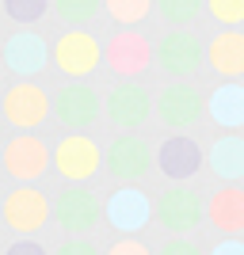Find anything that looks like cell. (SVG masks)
<instances>
[{"mask_svg":"<svg viewBox=\"0 0 244 255\" xmlns=\"http://www.w3.org/2000/svg\"><path fill=\"white\" fill-rule=\"evenodd\" d=\"M153 221L172 236H191L202 221H206V206L202 194L187 183H172L153 198Z\"/></svg>","mask_w":244,"mask_h":255,"instance_id":"1","label":"cell"},{"mask_svg":"<svg viewBox=\"0 0 244 255\" xmlns=\"http://www.w3.org/2000/svg\"><path fill=\"white\" fill-rule=\"evenodd\" d=\"M0 115L15 133H34L46 118L53 115V99L42 92V84H11L4 96H0Z\"/></svg>","mask_w":244,"mask_h":255,"instance_id":"2","label":"cell"},{"mask_svg":"<svg viewBox=\"0 0 244 255\" xmlns=\"http://www.w3.org/2000/svg\"><path fill=\"white\" fill-rule=\"evenodd\" d=\"M50 61L73 80H84L103 65V42L88 31H61L50 46Z\"/></svg>","mask_w":244,"mask_h":255,"instance_id":"3","label":"cell"},{"mask_svg":"<svg viewBox=\"0 0 244 255\" xmlns=\"http://www.w3.org/2000/svg\"><path fill=\"white\" fill-rule=\"evenodd\" d=\"M103 65L118 80H141L153 61V42L141 31H115L103 42Z\"/></svg>","mask_w":244,"mask_h":255,"instance_id":"4","label":"cell"},{"mask_svg":"<svg viewBox=\"0 0 244 255\" xmlns=\"http://www.w3.org/2000/svg\"><path fill=\"white\" fill-rule=\"evenodd\" d=\"M0 164L19 187H31L34 179H42L53 164V149L46 141H38L34 133H15V137L0 149Z\"/></svg>","mask_w":244,"mask_h":255,"instance_id":"5","label":"cell"},{"mask_svg":"<svg viewBox=\"0 0 244 255\" xmlns=\"http://www.w3.org/2000/svg\"><path fill=\"white\" fill-rule=\"evenodd\" d=\"M153 61L172 80H191L199 73V65L206 61V46L191 31H164L153 46Z\"/></svg>","mask_w":244,"mask_h":255,"instance_id":"6","label":"cell"},{"mask_svg":"<svg viewBox=\"0 0 244 255\" xmlns=\"http://www.w3.org/2000/svg\"><path fill=\"white\" fill-rule=\"evenodd\" d=\"M103 115L118 133H134V129H141L149 122V115H153V96H149L145 84H138V80H118V84H111V92H107V99H103Z\"/></svg>","mask_w":244,"mask_h":255,"instance_id":"7","label":"cell"},{"mask_svg":"<svg viewBox=\"0 0 244 255\" xmlns=\"http://www.w3.org/2000/svg\"><path fill=\"white\" fill-rule=\"evenodd\" d=\"M53 168L61 179H69V187H84L103 168V152L88 133H65L53 145Z\"/></svg>","mask_w":244,"mask_h":255,"instance_id":"8","label":"cell"},{"mask_svg":"<svg viewBox=\"0 0 244 255\" xmlns=\"http://www.w3.org/2000/svg\"><path fill=\"white\" fill-rule=\"evenodd\" d=\"M153 111H157V122L160 126H168L172 133H183V129H191L195 122L202 118L206 111V99L195 92V84H183V80H172L157 92L153 99Z\"/></svg>","mask_w":244,"mask_h":255,"instance_id":"9","label":"cell"},{"mask_svg":"<svg viewBox=\"0 0 244 255\" xmlns=\"http://www.w3.org/2000/svg\"><path fill=\"white\" fill-rule=\"evenodd\" d=\"M0 213H4V225H8L11 233H19L23 240H27L31 233L46 229V221L53 217V206L38 187H11V191L4 194Z\"/></svg>","mask_w":244,"mask_h":255,"instance_id":"10","label":"cell"},{"mask_svg":"<svg viewBox=\"0 0 244 255\" xmlns=\"http://www.w3.org/2000/svg\"><path fill=\"white\" fill-rule=\"evenodd\" d=\"M0 65L8 69V73H15L19 80H31V76H38L50 65V46H46L42 34L34 31H15L4 38V50H0Z\"/></svg>","mask_w":244,"mask_h":255,"instance_id":"11","label":"cell"},{"mask_svg":"<svg viewBox=\"0 0 244 255\" xmlns=\"http://www.w3.org/2000/svg\"><path fill=\"white\" fill-rule=\"evenodd\" d=\"M107 225L122 236H138L149 221H153V198L141 187H118L103 206Z\"/></svg>","mask_w":244,"mask_h":255,"instance_id":"12","label":"cell"},{"mask_svg":"<svg viewBox=\"0 0 244 255\" xmlns=\"http://www.w3.org/2000/svg\"><path fill=\"white\" fill-rule=\"evenodd\" d=\"M99 111V96L92 92V84H65L57 96H53V118L61 122L69 133H84V129L96 126Z\"/></svg>","mask_w":244,"mask_h":255,"instance_id":"13","label":"cell"},{"mask_svg":"<svg viewBox=\"0 0 244 255\" xmlns=\"http://www.w3.org/2000/svg\"><path fill=\"white\" fill-rule=\"evenodd\" d=\"M103 217V206L96 202V194L88 191V187H65L57 194V202H53V221L61 225L69 236H84L92 233Z\"/></svg>","mask_w":244,"mask_h":255,"instance_id":"14","label":"cell"},{"mask_svg":"<svg viewBox=\"0 0 244 255\" xmlns=\"http://www.w3.org/2000/svg\"><path fill=\"white\" fill-rule=\"evenodd\" d=\"M103 168L111 171L115 179L134 183L153 168V149H149L141 137H134V133H118L103 152Z\"/></svg>","mask_w":244,"mask_h":255,"instance_id":"15","label":"cell"},{"mask_svg":"<svg viewBox=\"0 0 244 255\" xmlns=\"http://www.w3.org/2000/svg\"><path fill=\"white\" fill-rule=\"evenodd\" d=\"M202 160H206V152H202L187 133H172L157 149V168L164 171L172 183H187L195 171L202 168Z\"/></svg>","mask_w":244,"mask_h":255,"instance_id":"16","label":"cell"},{"mask_svg":"<svg viewBox=\"0 0 244 255\" xmlns=\"http://www.w3.org/2000/svg\"><path fill=\"white\" fill-rule=\"evenodd\" d=\"M206 221L225 233V240H237V233H244V187L225 183L222 191H214L206 202Z\"/></svg>","mask_w":244,"mask_h":255,"instance_id":"17","label":"cell"},{"mask_svg":"<svg viewBox=\"0 0 244 255\" xmlns=\"http://www.w3.org/2000/svg\"><path fill=\"white\" fill-rule=\"evenodd\" d=\"M206 65L225 80L244 76V31H222L206 42Z\"/></svg>","mask_w":244,"mask_h":255,"instance_id":"18","label":"cell"},{"mask_svg":"<svg viewBox=\"0 0 244 255\" xmlns=\"http://www.w3.org/2000/svg\"><path fill=\"white\" fill-rule=\"evenodd\" d=\"M206 115L222 129H244V84H222L206 99Z\"/></svg>","mask_w":244,"mask_h":255,"instance_id":"19","label":"cell"},{"mask_svg":"<svg viewBox=\"0 0 244 255\" xmlns=\"http://www.w3.org/2000/svg\"><path fill=\"white\" fill-rule=\"evenodd\" d=\"M206 164H210V171H214V175H222L225 183L244 179V137L225 133L222 141H214L210 152H206Z\"/></svg>","mask_w":244,"mask_h":255,"instance_id":"20","label":"cell"},{"mask_svg":"<svg viewBox=\"0 0 244 255\" xmlns=\"http://www.w3.org/2000/svg\"><path fill=\"white\" fill-rule=\"evenodd\" d=\"M153 8L160 11L164 23H172V31H183L187 23L199 19V11L206 8V0H153Z\"/></svg>","mask_w":244,"mask_h":255,"instance_id":"21","label":"cell"},{"mask_svg":"<svg viewBox=\"0 0 244 255\" xmlns=\"http://www.w3.org/2000/svg\"><path fill=\"white\" fill-rule=\"evenodd\" d=\"M50 8L65 23H73V31H84V23H92L103 11V0H50Z\"/></svg>","mask_w":244,"mask_h":255,"instance_id":"22","label":"cell"},{"mask_svg":"<svg viewBox=\"0 0 244 255\" xmlns=\"http://www.w3.org/2000/svg\"><path fill=\"white\" fill-rule=\"evenodd\" d=\"M103 11L115 23H122V31H134V23H141L153 11V0H103Z\"/></svg>","mask_w":244,"mask_h":255,"instance_id":"23","label":"cell"},{"mask_svg":"<svg viewBox=\"0 0 244 255\" xmlns=\"http://www.w3.org/2000/svg\"><path fill=\"white\" fill-rule=\"evenodd\" d=\"M0 8L8 11V19H15V23H38L50 11V0H4Z\"/></svg>","mask_w":244,"mask_h":255,"instance_id":"24","label":"cell"},{"mask_svg":"<svg viewBox=\"0 0 244 255\" xmlns=\"http://www.w3.org/2000/svg\"><path fill=\"white\" fill-rule=\"evenodd\" d=\"M206 11L218 23H229V31H237V23H244V0H206Z\"/></svg>","mask_w":244,"mask_h":255,"instance_id":"25","label":"cell"},{"mask_svg":"<svg viewBox=\"0 0 244 255\" xmlns=\"http://www.w3.org/2000/svg\"><path fill=\"white\" fill-rule=\"evenodd\" d=\"M157 255H202V248L195 240H187V236H172V240H164L157 248Z\"/></svg>","mask_w":244,"mask_h":255,"instance_id":"26","label":"cell"},{"mask_svg":"<svg viewBox=\"0 0 244 255\" xmlns=\"http://www.w3.org/2000/svg\"><path fill=\"white\" fill-rule=\"evenodd\" d=\"M103 255H153L145 244H141L138 236H122V240H115V244L107 248Z\"/></svg>","mask_w":244,"mask_h":255,"instance_id":"27","label":"cell"},{"mask_svg":"<svg viewBox=\"0 0 244 255\" xmlns=\"http://www.w3.org/2000/svg\"><path fill=\"white\" fill-rule=\"evenodd\" d=\"M53 255H99V252H96V244H92V240H84V236H73V240H65V244L57 248Z\"/></svg>","mask_w":244,"mask_h":255,"instance_id":"28","label":"cell"},{"mask_svg":"<svg viewBox=\"0 0 244 255\" xmlns=\"http://www.w3.org/2000/svg\"><path fill=\"white\" fill-rule=\"evenodd\" d=\"M4 255H50V252H46L38 240H15V244H11Z\"/></svg>","mask_w":244,"mask_h":255,"instance_id":"29","label":"cell"},{"mask_svg":"<svg viewBox=\"0 0 244 255\" xmlns=\"http://www.w3.org/2000/svg\"><path fill=\"white\" fill-rule=\"evenodd\" d=\"M210 255H244V240H222L210 248Z\"/></svg>","mask_w":244,"mask_h":255,"instance_id":"30","label":"cell"},{"mask_svg":"<svg viewBox=\"0 0 244 255\" xmlns=\"http://www.w3.org/2000/svg\"><path fill=\"white\" fill-rule=\"evenodd\" d=\"M0 206H4V202H0ZM0 221H4V213H0Z\"/></svg>","mask_w":244,"mask_h":255,"instance_id":"31","label":"cell"},{"mask_svg":"<svg viewBox=\"0 0 244 255\" xmlns=\"http://www.w3.org/2000/svg\"><path fill=\"white\" fill-rule=\"evenodd\" d=\"M0 4H4V0H0Z\"/></svg>","mask_w":244,"mask_h":255,"instance_id":"32","label":"cell"},{"mask_svg":"<svg viewBox=\"0 0 244 255\" xmlns=\"http://www.w3.org/2000/svg\"><path fill=\"white\" fill-rule=\"evenodd\" d=\"M0 50H4V46H0Z\"/></svg>","mask_w":244,"mask_h":255,"instance_id":"33","label":"cell"}]
</instances>
